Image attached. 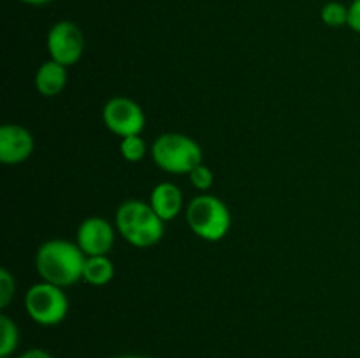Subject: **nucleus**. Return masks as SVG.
I'll return each mask as SVG.
<instances>
[{"instance_id":"nucleus-13","label":"nucleus","mask_w":360,"mask_h":358,"mask_svg":"<svg viewBox=\"0 0 360 358\" xmlns=\"http://www.w3.org/2000/svg\"><path fill=\"white\" fill-rule=\"evenodd\" d=\"M20 344L18 325L7 314H0V358H9Z\"/></svg>"},{"instance_id":"nucleus-16","label":"nucleus","mask_w":360,"mask_h":358,"mask_svg":"<svg viewBox=\"0 0 360 358\" xmlns=\"http://www.w3.org/2000/svg\"><path fill=\"white\" fill-rule=\"evenodd\" d=\"M188 175H190V183H192V186L195 190H199V192H207L214 183L213 171L204 164L197 165Z\"/></svg>"},{"instance_id":"nucleus-21","label":"nucleus","mask_w":360,"mask_h":358,"mask_svg":"<svg viewBox=\"0 0 360 358\" xmlns=\"http://www.w3.org/2000/svg\"><path fill=\"white\" fill-rule=\"evenodd\" d=\"M116 358H148V357H143V354H136V353H129V354H120V357Z\"/></svg>"},{"instance_id":"nucleus-5","label":"nucleus","mask_w":360,"mask_h":358,"mask_svg":"<svg viewBox=\"0 0 360 358\" xmlns=\"http://www.w3.org/2000/svg\"><path fill=\"white\" fill-rule=\"evenodd\" d=\"M25 311L37 325L55 326L65 319L69 312V298L63 288L41 281L28 288L25 295Z\"/></svg>"},{"instance_id":"nucleus-9","label":"nucleus","mask_w":360,"mask_h":358,"mask_svg":"<svg viewBox=\"0 0 360 358\" xmlns=\"http://www.w3.org/2000/svg\"><path fill=\"white\" fill-rule=\"evenodd\" d=\"M34 135L18 123L0 126V161L4 165H18L28 160L34 153Z\"/></svg>"},{"instance_id":"nucleus-12","label":"nucleus","mask_w":360,"mask_h":358,"mask_svg":"<svg viewBox=\"0 0 360 358\" xmlns=\"http://www.w3.org/2000/svg\"><path fill=\"white\" fill-rule=\"evenodd\" d=\"M115 277V263L108 255L86 256L83 267V279L91 286H105Z\"/></svg>"},{"instance_id":"nucleus-8","label":"nucleus","mask_w":360,"mask_h":358,"mask_svg":"<svg viewBox=\"0 0 360 358\" xmlns=\"http://www.w3.org/2000/svg\"><path fill=\"white\" fill-rule=\"evenodd\" d=\"M115 227L111 225V221L102 216L84 218L77 227L76 242L86 256L109 255L112 246H115Z\"/></svg>"},{"instance_id":"nucleus-4","label":"nucleus","mask_w":360,"mask_h":358,"mask_svg":"<svg viewBox=\"0 0 360 358\" xmlns=\"http://www.w3.org/2000/svg\"><path fill=\"white\" fill-rule=\"evenodd\" d=\"M186 223L199 239L218 242L231 230L232 216L224 200L210 193H202L192 199L186 207Z\"/></svg>"},{"instance_id":"nucleus-6","label":"nucleus","mask_w":360,"mask_h":358,"mask_svg":"<svg viewBox=\"0 0 360 358\" xmlns=\"http://www.w3.org/2000/svg\"><path fill=\"white\" fill-rule=\"evenodd\" d=\"M102 119L109 132L118 137L141 135L146 125L143 107L129 97H112L102 109Z\"/></svg>"},{"instance_id":"nucleus-11","label":"nucleus","mask_w":360,"mask_h":358,"mask_svg":"<svg viewBox=\"0 0 360 358\" xmlns=\"http://www.w3.org/2000/svg\"><path fill=\"white\" fill-rule=\"evenodd\" d=\"M67 67L62 63L55 62V60H48L42 63L35 72V90L39 95L46 98H53L63 91L67 86Z\"/></svg>"},{"instance_id":"nucleus-1","label":"nucleus","mask_w":360,"mask_h":358,"mask_svg":"<svg viewBox=\"0 0 360 358\" xmlns=\"http://www.w3.org/2000/svg\"><path fill=\"white\" fill-rule=\"evenodd\" d=\"M86 255L77 242L65 239H49L39 246L35 253V269L42 281L67 288L83 279V267Z\"/></svg>"},{"instance_id":"nucleus-15","label":"nucleus","mask_w":360,"mask_h":358,"mask_svg":"<svg viewBox=\"0 0 360 358\" xmlns=\"http://www.w3.org/2000/svg\"><path fill=\"white\" fill-rule=\"evenodd\" d=\"M320 18L327 27H343L348 25V7L341 2H327L320 11Z\"/></svg>"},{"instance_id":"nucleus-20","label":"nucleus","mask_w":360,"mask_h":358,"mask_svg":"<svg viewBox=\"0 0 360 358\" xmlns=\"http://www.w3.org/2000/svg\"><path fill=\"white\" fill-rule=\"evenodd\" d=\"M23 4H28V6H46V4L53 2V0H21Z\"/></svg>"},{"instance_id":"nucleus-17","label":"nucleus","mask_w":360,"mask_h":358,"mask_svg":"<svg viewBox=\"0 0 360 358\" xmlns=\"http://www.w3.org/2000/svg\"><path fill=\"white\" fill-rule=\"evenodd\" d=\"M16 281L7 269H0V307L6 309L14 298Z\"/></svg>"},{"instance_id":"nucleus-18","label":"nucleus","mask_w":360,"mask_h":358,"mask_svg":"<svg viewBox=\"0 0 360 358\" xmlns=\"http://www.w3.org/2000/svg\"><path fill=\"white\" fill-rule=\"evenodd\" d=\"M348 27L360 34V0H354L348 6Z\"/></svg>"},{"instance_id":"nucleus-7","label":"nucleus","mask_w":360,"mask_h":358,"mask_svg":"<svg viewBox=\"0 0 360 358\" xmlns=\"http://www.w3.org/2000/svg\"><path fill=\"white\" fill-rule=\"evenodd\" d=\"M49 60L65 67L76 65L84 53V35L76 23L69 20L56 21L48 32Z\"/></svg>"},{"instance_id":"nucleus-2","label":"nucleus","mask_w":360,"mask_h":358,"mask_svg":"<svg viewBox=\"0 0 360 358\" xmlns=\"http://www.w3.org/2000/svg\"><path fill=\"white\" fill-rule=\"evenodd\" d=\"M118 234L136 248H151L164 237L165 221L143 200H127L116 211Z\"/></svg>"},{"instance_id":"nucleus-19","label":"nucleus","mask_w":360,"mask_h":358,"mask_svg":"<svg viewBox=\"0 0 360 358\" xmlns=\"http://www.w3.org/2000/svg\"><path fill=\"white\" fill-rule=\"evenodd\" d=\"M18 358H53L48 351L41 350V347H32V350L21 353Z\"/></svg>"},{"instance_id":"nucleus-3","label":"nucleus","mask_w":360,"mask_h":358,"mask_svg":"<svg viewBox=\"0 0 360 358\" xmlns=\"http://www.w3.org/2000/svg\"><path fill=\"white\" fill-rule=\"evenodd\" d=\"M151 158L158 168L169 174H190L202 164V147L185 133L167 132L155 139Z\"/></svg>"},{"instance_id":"nucleus-10","label":"nucleus","mask_w":360,"mask_h":358,"mask_svg":"<svg viewBox=\"0 0 360 358\" xmlns=\"http://www.w3.org/2000/svg\"><path fill=\"white\" fill-rule=\"evenodd\" d=\"M150 206L153 207L155 213L160 216V220L172 221L174 218L179 216L183 211V193L179 186L174 183H158L150 195Z\"/></svg>"},{"instance_id":"nucleus-14","label":"nucleus","mask_w":360,"mask_h":358,"mask_svg":"<svg viewBox=\"0 0 360 358\" xmlns=\"http://www.w3.org/2000/svg\"><path fill=\"white\" fill-rule=\"evenodd\" d=\"M146 142L141 139V135H129L123 137L122 142H120V154L125 158L127 161H141L146 157Z\"/></svg>"}]
</instances>
